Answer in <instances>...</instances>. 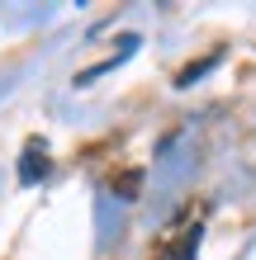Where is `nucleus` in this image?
<instances>
[{"label":"nucleus","instance_id":"f257e3e1","mask_svg":"<svg viewBox=\"0 0 256 260\" xmlns=\"http://www.w3.org/2000/svg\"><path fill=\"white\" fill-rule=\"evenodd\" d=\"M48 171H52V166H48V147H43L38 137H34V142L24 147V166H19V185H38V180L48 175Z\"/></svg>","mask_w":256,"mask_h":260},{"label":"nucleus","instance_id":"f03ea898","mask_svg":"<svg viewBox=\"0 0 256 260\" xmlns=\"http://www.w3.org/2000/svg\"><path fill=\"white\" fill-rule=\"evenodd\" d=\"M214 62H218V52H214V57H204V62H190L185 71L176 76V85H194V81H200V76H204L209 67H214Z\"/></svg>","mask_w":256,"mask_h":260}]
</instances>
